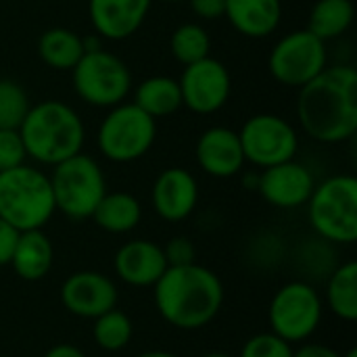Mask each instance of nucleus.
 <instances>
[{
  "label": "nucleus",
  "mask_w": 357,
  "mask_h": 357,
  "mask_svg": "<svg viewBox=\"0 0 357 357\" xmlns=\"http://www.w3.org/2000/svg\"><path fill=\"white\" fill-rule=\"evenodd\" d=\"M297 117L303 132L324 144L347 142L357 132V71L351 65H328L299 88Z\"/></svg>",
  "instance_id": "obj_1"
},
{
  "label": "nucleus",
  "mask_w": 357,
  "mask_h": 357,
  "mask_svg": "<svg viewBox=\"0 0 357 357\" xmlns=\"http://www.w3.org/2000/svg\"><path fill=\"white\" fill-rule=\"evenodd\" d=\"M155 305L161 318L180 331L207 326L222 310L224 287L205 266H172L155 282Z\"/></svg>",
  "instance_id": "obj_2"
},
{
  "label": "nucleus",
  "mask_w": 357,
  "mask_h": 357,
  "mask_svg": "<svg viewBox=\"0 0 357 357\" xmlns=\"http://www.w3.org/2000/svg\"><path fill=\"white\" fill-rule=\"evenodd\" d=\"M19 134L29 159L54 167L82 153L86 128L79 113L63 100H42L31 105Z\"/></svg>",
  "instance_id": "obj_3"
},
{
  "label": "nucleus",
  "mask_w": 357,
  "mask_h": 357,
  "mask_svg": "<svg viewBox=\"0 0 357 357\" xmlns=\"http://www.w3.org/2000/svg\"><path fill=\"white\" fill-rule=\"evenodd\" d=\"M50 178L27 163L0 172V218L15 230H42L54 215Z\"/></svg>",
  "instance_id": "obj_4"
},
{
  "label": "nucleus",
  "mask_w": 357,
  "mask_h": 357,
  "mask_svg": "<svg viewBox=\"0 0 357 357\" xmlns=\"http://www.w3.org/2000/svg\"><path fill=\"white\" fill-rule=\"evenodd\" d=\"M307 205L310 224L318 236L337 245L357 241V180L339 174L316 184Z\"/></svg>",
  "instance_id": "obj_5"
},
{
  "label": "nucleus",
  "mask_w": 357,
  "mask_h": 357,
  "mask_svg": "<svg viewBox=\"0 0 357 357\" xmlns=\"http://www.w3.org/2000/svg\"><path fill=\"white\" fill-rule=\"evenodd\" d=\"M48 178L54 209L75 222L92 218L96 205L107 195V178L102 167L96 159L84 153L56 163Z\"/></svg>",
  "instance_id": "obj_6"
},
{
  "label": "nucleus",
  "mask_w": 357,
  "mask_h": 357,
  "mask_svg": "<svg viewBox=\"0 0 357 357\" xmlns=\"http://www.w3.org/2000/svg\"><path fill=\"white\" fill-rule=\"evenodd\" d=\"M157 140V121L134 102L109 109L96 132L100 155L113 163H132L144 157Z\"/></svg>",
  "instance_id": "obj_7"
},
{
  "label": "nucleus",
  "mask_w": 357,
  "mask_h": 357,
  "mask_svg": "<svg viewBox=\"0 0 357 357\" xmlns=\"http://www.w3.org/2000/svg\"><path fill=\"white\" fill-rule=\"evenodd\" d=\"M73 90L90 107L111 109L126 100L132 90V71L123 59L98 48L88 50L71 69Z\"/></svg>",
  "instance_id": "obj_8"
},
{
  "label": "nucleus",
  "mask_w": 357,
  "mask_h": 357,
  "mask_svg": "<svg viewBox=\"0 0 357 357\" xmlns=\"http://www.w3.org/2000/svg\"><path fill=\"white\" fill-rule=\"evenodd\" d=\"M322 297L312 284L301 280L289 282L280 287L270 301V333L278 335L291 345L303 343L318 331L322 322Z\"/></svg>",
  "instance_id": "obj_9"
},
{
  "label": "nucleus",
  "mask_w": 357,
  "mask_h": 357,
  "mask_svg": "<svg viewBox=\"0 0 357 357\" xmlns=\"http://www.w3.org/2000/svg\"><path fill=\"white\" fill-rule=\"evenodd\" d=\"M328 67L326 42L316 38L310 29H295L282 36L270 56L268 69L272 77L287 88H303Z\"/></svg>",
  "instance_id": "obj_10"
},
{
  "label": "nucleus",
  "mask_w": 357,
  "mask_h": 357,
  "mask_svg": "<svg viewBox=\"0 0 357 357\" xmlns=\"http://www.w3.org/2000/svg\"><path fill=\"white\" fill-rule=\"evenodd\" d=\"M238 140L245 161L261 169L291 161L299 151L295 126L276 113L251 115L238 130Z\"/></svg>",
  "instance_id": "obj_11"
},
{
  "label": "nucleus",
  "mask_w": 357,
  "mask_h": 357,
  "mask_svg": "<svg viewBox=\"0 0 357 357\" xmlns=\"http://www.w3.org/2000/svg\"><path fill=\"white\" fill-rule=\"evenodd\" d=\"M178 84L182 107L197 115H211L220 111L232 92V77L228 67L211 54L192 65H186Z\"/></svg>",
  "instance_id": "obj_12"
},
{
  "label": "nucleus",
  "mask_w": 357,
  "mask_h": 357,
  "mask_svg": "<svg viewBox=\"0 0 357 357\" xmlns=\"http://www.w3.org/2000/svg\"><path fill=\"white\" fill-rule=\"evenodd\" d=\"M316 188L314 174L299 161L291 159L261 169L257 176V192L264 201L278 209L303 207Z\"/></svg>",
  "instance_id": "obj_13"
},
{
  "label": "nucleus",
  "mask_w": 357,
  "mask_h": 357,
  "mask_svg": "<svg viewBox=\"0 0 357 357\" xmlns=\"http://www.w3.org/2000/svg\"><path fill=\"white\" fill-rule=\"evenodd\" d=\"M61 303L69 314L94 320L117 305V287L100 272L82 270L63 282Z\"/></svg>",
  "instance_id": "obj_14"
},
{
  "label": "nucleus",
  "mask_w": 357,
  "mask_h": 357,
  "mask_svg": "<svg viewBox=\"0 0 357 357\" xmlns=\"http://www.w3.org/2000/svg\"><path fill=\"white\" fill-rule=\"evenodd\" d=\"M151 203L161 220L172 224L184 222L192 215L199 203L197 178L184 167L163 169L153 182Z\"/></svg>",
  "instance_id": "obj_15"
},
{
  "label": "nucleus",
  "mask_w": 357,
  "mask_h": 357,
  "mask_svg": "<svg viewBox=\"0 0 357 357\" xmlns=\"http://www.w3.org/2000/svg\"><path fill=\"white\" fill-rule=\"evenodd\" d=\"M195 157L199 167L207 176L220 180L241 174L247 163L238 140V132L224 126L207 128L199 136L195 146Z\"/></svg>",
  "instance_id": "obj_16"
},
{
  "label": "nucleus",
  "mask_w": 357,
  "mask_h": 357,
  "mask_svg": "<svg viewBox=\"0 0 357 357\" xmlns=\"http://www.w3.org/2000/svg\"><path fill=\"white\" fill-rule=\"evenodd\" d=\"M151 2L153 0H88L90 23L102 40H126L142 27Z\"/></svg>",
  "instance_id": "obj_17"
},
{
  "label": "nucleus",
  "mask_w": 357,
  "mask_h": 357,
  "mask_svg": "<svg viewBox=\"0 0 357 357\" xmlns=\"http://www.w3.org/2000/svg\"><path fill=\"white\" fill-rule=\"evenodd\" d=\"M115 274L130 287H155L169 268L163 247L153 241L136 238L121 245L113 259Z\"/></svg>",
  "instance_id": "obj_18"
},
{
  "label": "nucleus",
  "mask_w": 357,
  "mask_h": 357,
  "mask_svg": "<svg viewBox=\"0 0 357 357\" xmlns=\"http://www.w3.org/2000/svg\"><path fill=\"white\" fill-rule=\"evenodd\" d=\"M224 17L245 38H268L282 21L280 0H226Z\"/></svg>",
  "instance_id": "obj_19"
},
{
  "label": "nucleus",
  "mask_w": 357,
  "mask_h": 357,
  "mask_svg": "<svg viewBox=\"0 0 357 357\" xmlns=\"http://www.w3.org/2000/svg\"><path fill=\"white\" fill-rule=\"evenodd\" d=\"M54 264V247L50 238L44 234V230H25L19 232L13 257H10V268L21 280L36 282L42 280Z\"/></svg>",
  "instance_id": "obj_20"
},
{
  "label": "nucleus",
  "mask_w": 357,
  "mask_h": 357,
  "mask_svg": "<svg viewBox=\"0 0 357 357\" xmlns=\"http://www.w3.org/2000/svg\"><path fill=\"white\" fill-rule=\"evenodd\" d=\"M132 102L155 121L161 117H169L182 107L180 84L169 75H151L136 86Z\"/></svg>",
  "instance_id": "obj_21"
},
{
  "label": "nucleus",
  "mask_w": 357,
  "mask_h": 357,
  "mask_svg": "<svg viewBox=\"0 0 357 357\" xmlns=\"http://www.w3.org/2000/svg\"><path fill=\"white\" fill-rule=\"evenodd\" d=\"M92 220L105 232L126 234V232H132L140 224L142 207H140V201L130 192H121V190L109 192L107 190V195L96 205Z\"/></svg>",
  "instance_id": "obj_22"
},
{
  "label": "nucleus",
  "mask_w": 357,
  "mask_h": 357,
  "mask_svg": "<svg viewBox=\"0 0 357 357\" xmlns=\"http://www.w3.org/2000/svg\"><path fill=\"white\" fill-rule=\"evenodd\" d=\"M84 52L82 36L67 27H50L38 40V56L56 71H71Z\"/></svg>",
  "instance_id": "obj_23"
},
{
  "label": "nucleus",
  "mask_w": 357,
  "mask_h": 357,
  "mask_svg": "<svg viewBox=\"0 0 357 357\" xmlns=\"http://www.w3.org/2000/svg\"><path fill=\"white\" fill-rule=\"evenodd\" d=\"M354 4L351 0H318L307 17V27L322 42L343 36L354 23Z\"/></svg>",
  "instance_id": "obj_24"
},
{
  "label": "nucleus",
  "mask_w": 357,
  "mask_h": 357,
  "mask_svg": "<svg viewBox=\"0 0 357 357\" xmlns=\"http://www.w3.org/2000/svg\"><path fill=\"white\" fill-rule=\"evenodd\" d=\"M326 305L328 310L345 320L356 322L357 320V264L347 261L339 266L326 284Z\"/></svg>",
  "instance_id": "obj_25"
},
{
  "label": "nucleus",
  "mask_w": 357,
  "mask_h": 357,
  "mask_svg": "<svg viewBox=\"0 0 357 357\" xmlns=\"http://www.w3.org/2000/svg\"><path fill=\"white\" fill-rule=\"evenodd\" d=\"M134 335V326L132 320L119 312L117 307L109 310L107 314L94 318V326H92V337L94 343L102 349V351H121L130 345Z\"/></svg>",
  "instance_id": "obj_26"
},
{
  "label": "nucleus",
  "mask_w": 357,
  "mask_h": 357,
  "mask_svg": "<svg viewBox=\"0 0 357 357\" xmlns=\"http://www.w3.org/2000/svg\"><path fill=\"white\" fill-rule=\"evenodd\" d=\"M169 50L178 63L192 65L205 56H209L211 50V38L207 29L199 23H182L174 29L169 40Z\"/></svg>",
  "instance_id": "obj_27"
},
{
  "label": "nucleus",
  "mask_w": 357,
  "mask_h": 357,
  "mask_svg": "<svg viewBox=\"0 0 357 357\" xmlns=\"http://www.w3.org/2000/svg\"><path fill=\"white\" fill-rule=\"evenodd\" d=\"M29 96L15 79L0 77V130H19L27 111Z\"/></svg>",
  "instance_id": "obj_28"
},
{
  "label": "nucleus",
  "mask_w": 357,
  "mask_h": 357,
  "mask_svg": "<svg viewBox=\"0 0 357 357\" xmlns=\"http://www.w3.org/2000/svg\"><path fill=\"white\" fill-rule=\"evenodd\" d=\"M293 354L295 349L289 341L274 333H259L243 345L238 357H293Z\"/></svg>",
  "instance_id": "obj_29"
},
{
  "label": "nucleus",
  "mask_w": 357,
  "mask_h": 357,
  "mask_svg": "<svg viewBox=\"0 0 357 357\" xmlns=\"http://www.w3.org/2000/svg\"><path fill=\"white\" fill-rule=\"evenodd\" d=\"M27 159L19 130H0V172L23 165Z\"/></svg>",
  "instance_id": "obj_30"
},
{
  "label": "nucleus",
  "mask_w": 357,
  "mask_h": 357,
  "mask_svg": "<svg viewBox=\"0 0 357 357\" xmlns=\"http://www.w3.org/2000/svg\"><path fill=\"white\" fill-rule=\"evenodd\" d=\"M163 253H165V259H167V266H188V264H195V257H197V251H195V245L190 238H184V236H176L172 238L165 247H163Z\"/></svg>",
  "instance_id": "obj_31"
},
{
  "label": "nucleus",
  "mask_w": 357,
  "mask_h": 357,
  "mask_svg": "<svg viewBox=\"0 0 357 357\" xmlns=\"http://www.w3.org/2000/svg\"><path fill=\"white\" fill-rule=\"evenodd\" d=\"M192 13L205 21H218L224 17L226 0H188Z\"/></svg>",
  "instance_id": "obj_32"
},
{
  "label": "nucleus",
  "mask_w": 357,
  "mask_h": 357,
  "mask_svg": "<svg viewBox=\"0 0 357 357\" xmlns=\"http://www.w3.org/2000/svg\"><path fill=\"white\" fill-rule=\"evenodd\" d=\"M17 236H19V230H15L10 224H6V222L0 218V268L10 264V257H13V249H15Z\"/></svg>",
  "instance_id": "obj_33"
},
{
  "label": "nucleus",
  "mask_w": 357,
  "mask_h": 357,
  "mask_svg": "<svg viewBox=\"0 0 357 357\" xmlns=\"http://www.w3.org/2000/svg\"><path fill=\"white\" fill-rule=\"evenodd\" d=\"M293 357H341V354H337L333 347H326V345H320V343H307V345H301Z\"/></svg>",
  "instance_id": "obj_34"
},
{
  "label": "nucleus",
  "mask_w": 357,
  "mask_h": 357,
  "mask_svg": "<svg viewBox=\"0 0 357 357\" xmlns=\"http://www.w3.org/2000/svg\"><path fill=\"white\" fill-rule=\"evenodd\" d=\"M44 357H86L82 354V349L73 347V345H67V343H61V345H54L46 351Z\"/></svg>",
  "instance_id": "obj_35"
},
{
  "label": "nucleus",
  "mask_w": 357,
  "mask_h": 357,
  "mask_svg": "<svg viewBox=\"0 0 357 357\" xmlns=\"http://www.w3.org/2000/svg\"><path fill=\"white\" fill-rule=\"evenodd\" d=\"M136 357H178V356H174V354H169V351H144V354H140V356H136Z\"/></svg>",
  "instance_id": "obj_36"
},
{
  "label": "nucleus",
  "mask_w": 357,
  "mask_h": 357,
  "mask_svg": "<svg viewBox=\"0 0 357 357\" xmlns=\"http://www.w3.org/2000/svg\"><path fill=\"white\" fill-rule=\"evenodd\" d=\"M203 357H234V356H228V354H207V356Z\"/></svg>",
  "instance_id": "obj_37"
},
{
  "label": "nucleus",
  "mask_w": 357,
  "mask_h": 357,
  "mask_svg": "<svg viewBox=\"0 0 357 357\" xmlns=\"http://www.w3.org/2000/svg\"><path fill=\"white\" fill-rule=\"evenodd\" d=\"M341 357H357V349H349L345 356H341Z\"/></svg>",
  "instance_id": "obj_38"
},
{
  "label": "nucleus",
  "mask_w": 357,
  "mask_h": 357,
  "mask_svg": "<svg viewBox=\"0 0 357 357\" xmlns=\"http://www.w3.org/2000/svg\"><path fill=\"white\" fill-rule=\"evenodd\" d=\"M161 2H186V0H161Z\"/></svg>",
  "instance_id": "obj_39"
}]
</instances>
